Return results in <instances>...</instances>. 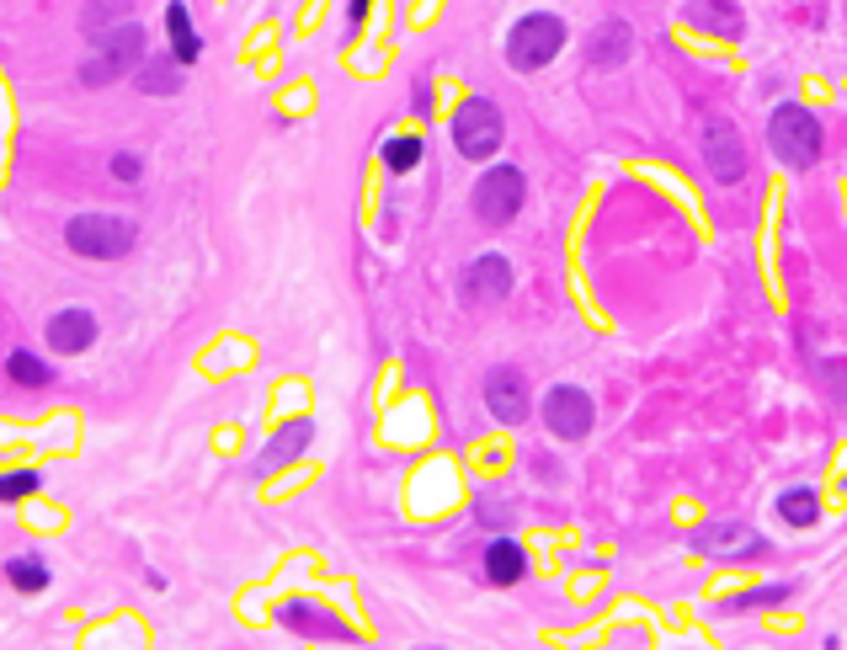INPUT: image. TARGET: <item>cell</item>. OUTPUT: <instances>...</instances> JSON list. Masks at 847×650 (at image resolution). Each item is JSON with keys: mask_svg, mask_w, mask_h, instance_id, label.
I'll return each mask as SVG.
<instances>
[{"mask_svg": "<svg viewBox=\"0 0 847 650\" xmlns=\"http://www.w3.org/2000/svg\"><path fill=\"white\" fill-rule=\"evenodd\" d=\"M767 145H773V156L784 160L788 171H811L820 160V124L811 107H800V102H784V107H773V118H767Z\"/></svg>", "mask_w": 847, "mask_h": 650, "instance_id": "1", "label": "cell"}, {"mask_svg": "<svg viewBox=\"0 0 847 650\" xmlns=\"http://www.w3.org/2000/svg\"><path fill=\"white\" fill-rule=\"evenodd\" d=\"M145 28L128 17V22H118V28H107V32H96V60L92 64H81V81L86 86H107L113 75H128V70H139L145 64Z\"/></svg>", "mask_w": 847, "mask_h": 650, "instance_id": "2", "label": "cell"}, {"mask_svg": "<svg viewBox=\"0 0 847 650\" xmlns=\"http://www.w3.org/2000/svg\"><path fill=\"white\" fill-rule=\"evenodd\" d=\"M507 139V124H501V107L490 96H469L454 113V150L464 160H490Z\"/></svg>", "mask_w": 847, "mask_h": 650, "instance_id": "3", "label": "cell"}, {"mask_svg": "<svg viewBox=\"0 0 847 650\" xmlns=\"http://www.w3.org/2000/svg\"><path fill=\"white\" fill-rule=\"evenodd\" d=\"M560 49H565V22L549 17V11H528V17L512 28V38H507V60H512V70H522V75L544 70Z\"/></svg>", "mask_w": 847, "mask_h": 650, "instance_id": "4", "label": "cell"}, {"mask_svg": "<svg viewBox=\"0 0 847 650\" xmlns=\"http://www.w3.org/2000/svg\"><path fill=\"white\" fill-rule=\"evenodd\" d=\"M64 241L75 256H96V262H118L134 251V224L118 214H75L64 224Z\"/></svg>", "mask_w": 847, "mask_h": 650, "instance_id": "5", "label": "cell"}, {"mask_svg": "<svg viewBox=\"0 0 847 650\" xmlns=\"http://www.w3.org/2000/svg\"><path fill=\"white\" fill-rule=\"evenodd\" d=\"M522 192H528V182H522L517 166H490L480 182H475V219L490 224V230L512 224L517 209H522Z\"/></svg>", "mask_w": 847, "mask_h": 650, "instance_id": "6", "label": "cell"}, {"mask_svg": "<svg viewBox=\"0 0 847 650\" xmlns=\"http://www.w3.org/2000/svg\"><path fill=\"white\" fill-rule=\"evenodd\" d=\"M539 416H544V427L554 437L581 443V437L592 433V395H586V390H575V384H554L544 401H539Z\"/></svg>", "mask_w": 847, "mask_h": 650, "instance_id": "7", "label": "cell"}, {"mask_svg": "<svg viewBox=\"0 0 847 650\" xmlns=\"http://www.w3.org/2000/svg\"><path fill=\"white\" fill-rule=\"evenodd\" d=\"M703 166L714 182H741L747 177V145H741V128L726 118H703Z\"/></svg>", "mask_w": 847, "mask_h": 650, "instance_id": "8", "label": "cell"}, {"mask_svg": "<svg viewBox=\"0 0 847 650\" xmlns=\"http://www.w3.org/2000/svg\"><path fill=\"white\" fill-rule=\"evenodd\" d=\"M485 405H490V422H501V427H517V422H528V411H533L528 379H522L512 363L490 369V373H485Z\"/></svg>", "mask_w": 847, "mask_h": 650, "instance_id": "9", "label": "cell"}, {"mask_svg": "<svg viewBox=\"0 0 847 650\" xmlns=\"http://www.w3.org/2000/svg\"><path fill=\"white\" fill-rule=\"evenodd\" d=\"M512 294V262L507 256H480V262H469V273H464V299L469 305H501Z\"/></svg>", "mask_w": 847, "mask_h": 650, "instance_id": "10", "label": "cell"}, {"mask_svg": "<svg viewBox=\"0 0 847 650\" xmlns=\"http://www.w3.org/2000/svg\"><path fill=\"white\" fill-rule=\"evenodd\" d=\"M694 550H703V555H720V560H756V555H767V539H762V533H752L747 523L698 528Z\"/></svg>", "mask_w": 847, "mask_h": 650, "instance_id": "11", "label": "cell"}, {"mask_svg": "<svg viewBox=\"0 0 847 650\" xmlns=\"http://www.w3.org/2000/svg\"><path fill=\"white\" fill-rule=\"evenodd\" d=\"M682 22H694L709 38H730L735 43L747 32V11H741V0H688L682 6Z\"/></svg>", "mask_w": 847, "mask_h": 650, "instance_id": "12", "label": "cell"}, {"mask_svg": "<svg viewBox=\"0 0 847 650\" xmlns=\"http://www.w3.org/2000/svg\"><path fill=\"white\" fill-rule=\"evenodd\" d=\"M629 49H635L629 22L624 17H607V22H597L592 43H586V60L597 64V70H618V64H629Z\"/></svg>", "mask_w": 847, "mask_h": 650, "instance_id": "13", "label": "cell"}, {"mask_svg": "<svg viewBox=\"0 0 847 650\" xmlns=\"http://www.w3.org/2000/svg\"><path fill=\"white\" fill-rule=\"evenodd\" d=\"M96 341V315L92 310H81V305H70V310H60L54 320H49V347L54 352H86Z\"/></svg>", "mask_w": 847, "mask_h": 650, "instance_id": "14", "label": "cell"}, {"mask_svg": "<svg viewBox=\"0 0 847 650\" xmlns=\"http://www.w3.org/2000/svg\"><path fill=\"white\" fill-rule=\"evenodd\" d=\"M309 437H315V427H309L304 416L299 422H283V427L273 433V443H267V454L256 459V475H273L277 465H294L304 448H309Z\"/></svg>", "mask_w": 847, "mask_h": 650, "instance_id": "15", "label": "cell"}, {"mask_svg": "<svg viewBox=\"0 0 847 650\" xmlns=\"http://www.w3.org/2000/svg\"><path fill=\"white\" fill-rule=\"evenodd\" d=\"M485 576L496 582V587H512L528 576V555H522V544L517 539H490V550H485Z\"/></svg>", "mask_w": 847, "mask_h": 650, "instance_id": "16", "label": "cell"}, {"mask_svg": "<svg viewBox=\"0 0 847 650\" xmlns=\"http://www.w3.org/2000/svg\"><path fill=\"white\" fill-rule=\"evenodd\" d=\"M166 32H171V60H177V64H198L203 43H198V32H192V17H187L182 0H171V6H166Z\"/></svg>", "mask_w": 847, "mask_h": 650, "instance_id": "17", "label": "cell"}, {"mask_svg": "<svg viewBox=\"0 0 847 650\" xmlns=\"http://www.w3.org/2000/svg\"><path fill=\"white\" fill-rule=\"evenodd\" d=\"M277 619L288 624V629H315V635H326V640H352V629H347V624H326L331 614H320L315 603H283Z\"/></svg>", "mask_w": 847, "mask_h": 650, "instance_id": "18", "label": "cell"}, {"mask_svg": "<svg viewBox=\"0 0 847 650\" xmlns=\"http://www.w3.org/2000/svg\"><path fill=\"white\" fill-rule=\"evenodd\" d=\"M134 86H139L145 96L182 92V64H177V60H145L139 70H134Z\"/></svg>", "mask_w": 847, "mask_h": 650, "instance_id": "19", "label": "cell"}, {"mask_svg": "<svg viewBox=\"0 0 847 650\" xmlns=\"http://www.w3.org/2000/svg\"><path fill=\"white\" fill-rule=\"evenodd\" d=\"M779 518H784L788 528H811L820 518V501L816 491H805V486H794V491L779 496Z\"/></svg>", "mask_w": 847, "mask_h": 650, "instance_id": "20", "label": "cell"}, {"mask_svg": "<svg viewBox=\"0 0 847 650\" xmlns=\"http://www.w3.org/2000/svg\"><path fill=\"white\" fill-rule=\"evenodd\" d=\"M134 17V0H86V32H107L118 28V22H128Z\"/></svg>", "mask_w": 847, "mask_h": 650, "instance_id": "21", "label": "cell"}, {"mask_svg": "<svg viewBox=\"0 0 847 650\" xmlns=\"http://www.w3.org/2000/svg\"><path fill=\"white\" fill-rule=\"evenodd\" d=\"M6 369H11V379H17V384H28V390H43V384H49V379H54V369H49V363H43V358H32L28 347H17V352H11V363H6Z\"/></svg>", "mask_w": 847, "mask_h": 650, "instance_id": "22", "label": "cell"}, {"mask_svg": "<svg viewBox=\"0 0 847 650\" xmlns=\"http://www.w3.org/2000/svg\"><path fill=\"white\" fill-rule=\"evenodd\" d=\"M6 576H11V587L17 592H43L49 587V565L38 555H17L11 565H6Z\"/></svg>", "mask_w": 847, "mask_h": 650, "instance_id": "23", "label": "cell"}, {"mask_svg": "<svg viewBox=\"0 0 847 650\" xmlns=\"http://www.w3.org/2000/svg\"><path fill=\"white\" fill-rule=\"evenodd\" d=\"M422 139H416V134H394L390 145H384V166H390V171H411V166H416V160H422Z\"/></svg>", "mask_w": 847, "mask_h": 650, "instance_id": "24", "label": "cell"}, {"mask_svg": "<svg viewBox=\"0 0 847 650\" xmlns=\"http://www.w3.org/2000/svg\"><path fill=\"white\" fill-rule=\"evenodd\" d=\"M788 597H794V587L779 582V587H752L741 597H730V608H773V603H788Z\"/></svg>", "mask_w": 847, "mask_h": 650, "instance_id": "25", "label": "cell"}, {"mask_svg": "<svg viewBox=\"0 0 847 650\" xmlns=\"http://www.w3.org/2000/svg\"><path fill=\"white\" fill-rule=\"evenodd\" d=\"M43 480H38V469H11V475H0V501H22L28 491H38Z\"/></svg>", "mask_w": 847, "mask_h": 650, "instance_id": "26", "label": "cell"}, {"mask_svg": "<svg viewBox=\"0 0 847 650\" xmlns=\"http://www.w3.org/2000/svg\"><path fill=\"white\" fill-rule=\"evenodd\" d=\"M475 512H480L485 528H507V523H512V501H501V496H490V491L480 496V507H475Z\"/></svg>", "mask_w": 847, "mask_h": 650, "instance_id": "27", "label": "cell"}, {"mask_svg": "<svg viewBox=\"0 0 847 650\" xmlns=\"http://www.w3.org/2000/svg\"><path fill=\"white\" fill-rule=\"evenodd\" d=\"M139 171H145L139 156H113V177H118V182H139Z\"/></svg>", "mask_w": 847, "mask_h": 650, "instance_id": "28", "label": "cell"}, {"mask_svg": "<svg viewBox=\"0 0 847 650\" xmlns=\"http://www.w3.org/2000/svg\"><path fill=\"white\" fill-rule=\"evenodd\" d=\"M363 17H368V0H347V38L363 28Z\"/></svg>", "mask_w": 847, "mask_h": 650, "instance_id": "29", "label": "cell"}, {"mask_svg": "<svg viewBox=\"0 0 847 650\" xmlns=\"http://www.w3.org/2000/svg\"><path fill=\"white\" fill-rule=\"evenodd\" d=\"M411 96H416V107H411V113H432V86H426V81H416V86H411Z\"/></svg>", "mask_w": 847, "mask_h": 650, "instance_id": "30", "label": "cell"}]
</instances>
